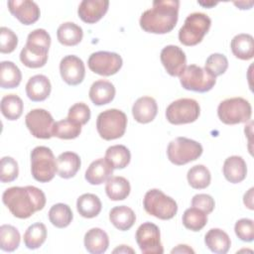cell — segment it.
Returning a JSON list of instances; mask_svg holds the SVG:
<instances>
[{"label":"cell","instance_id":"6da1fadb","mask_svg":"<svg viewBox=\"0 0 254 254\" xmlns=\"http://www.w3.org/2000/svg\"><path fill=\"white\" fill-rule=\"evenodd\" d=\"M2 201L15 217L25 219L44 208L46 195L34 186L12 187L3 192Z\"/></svg>","mask_w":254,"mask_h":254},{"label":"cell","instance_id":"7a4b0ae2","mask_svg":"<svg viewBox=\"0 0 254 254\" xmlns=\"http://www.w3.org/2000/svg\"><path fill=\"white\" fill-rule=\"evenodd\" d=\"M179 8V0H156L152 8L141 15L140 27L147 33L167 34L177 25Z\"/></svg>","mask_w":254,"mask_h":254},{"label":"cell","instance_id":"3957f363","mask_svg":"<svg viewBox=\"0 0 254 254\" xmlns=\"http://www.w3.org/2000/svg\"><path fill=\"white\" fill-rule=\"evenodd\" d=\"M211 26L210 18L200 12L190 14L179 31L180 42L188 47L199 44Z\"/></svg>","mask_w":254,"mask_h":254},{"label":"cell","instance_id":"277c9868","mask_svg":"<svg viewBox=\"0 0 254 254\" xmlns=\"http://www.w3.org/2000/svg\"><path fill=\"white\" fill-rule=\"evenodd\" d=\"M127 127L126 114L115 108L99 113L96 119V129L99 136L107 141L122 137Z\"/></svg>","mask_w":254,"mask_h":254},{"label":"cell","instance_id":"5b68a950","mask_svg":"<svg viewBox=\"0 0 254 254\" xmlns=\"http://www.w3.org/2000/svg\"><path fill=\"white\" fill-rule=\"evenodd\" d=\"M31 173L40 183H48L54 179L57 173V160L50 148L38 146L32 150Z\"/></svg>","mask_w":254,"mask_h":254},{"label":"cell","instance_id":"8992f818","mask_svg":"<svg viewBox=\"0 0 254 254\" xmlns=\"http://www.w3.org/2000/svg\"><path fill=\"white\" fill-rule=\"evenodd\" d=\"M143 206L150 215L163 220L173 218L178 211L176 200L158 189H153L146 192Z\"/></svg>","mask_w":254,"mask_h":254},{"label":"cell","instance_id":"52a82bcc","mask_svg":"<svg viewBox=\"0 0 254 254\" xmlns=\"http://www.w3.org/2000/svg\"><path fill=\"white\" fill-rule=\"evenodd\" d=\"M220 121L227 125L248 122L251 119L252 107L248 100L242 97H232L221 101L217 107Z\"/></svg>","mask_w":254,"mask_h":254},{"label":"cell","instance_id":"ba28073f","mask_svg":"<svg viewBox=\"0 0 254 254\" xmlns=\"http://www.w3.org/2000/svg\"><path fill=\"white\" fill-rule=\"evenodd\" d=\"M202 151V146L198 142L186 137H177L169 143L167 156L171 163L182 166L198 159Z\"/></svg>","mask_w":254,"mask_h":254},{"label":"cell","instance_id":"9c48e42d","mask_svg":"<svg viewBox=\"0 0 254 254\" xmlns=\"http://www.w3.org/2000/svg\"><path fill=\"white\" fill-rule=\"evenodd\" d=\"M216 77L212 76L205 68L196 64L186 66L180 75V82L187 90L195 92H206L215 85Z\"/></svg>","mask_w":254,"mask_h":254},{"label":"cell","instance_id":"30bf717a","mask_svg":"<svg viewBox=\"0 0 254 254\" xmlns=\"http://www.w3.org/2000/svg\"><path fill=\"white\" fill-rule=\"evenodd\" d=\"M200 113V107L192 98H180L173 101L166 109L167 120L174 125L194 122Z\"/></svg>","mask_w":254,"mask_h":254},{"label":"cell","instance_id":"8fae6325","mask_svg":"<svg viewBox=\"0 0 254 254\" xmlns=\"http://www.w3.org/2000/svg\"><path fill=\"white\" fill-rule=\"evenodd\" d=\"M122 58L112 52L99 51L92 53L87 61V65L91 71L103 76L117 73L122 67Z\"/></svg>","mask_w":254,"mask_h":254},{"label":"cell","instance_id":"7c38bea8","mask_svg":"<svg viewBox=\"0 0 254 254\" xmlns=\"http://www.w3.org/2000/svg\"><path fill=\"white\" fill-rule=\"evenodd\" d=\"M136 242L144 254H163L164 248L161 242L159 227L152 222L142 223L135 234Z\"/></svg>","mask_w":254,"mask_h":254},{"label":"cell","instance_id":"4fadbf2b","mask_svg":"<svg viewBox=\"0 0 254 254\" xmlns=\"http://www.w3.org/2000/svg\"><path fill=\"white\" fill-rule=\"evenodd\" d=\"M25 123L34 137L39 139H50L53 137L55 121L49 111L43 108L33 109L27 113Z\"/></svg>","mask_w":254,"mask_h":254},{"label":"cell","instance_id":"5bb4252c","mask_svg":"<svg viewBox=\"0 0 254 254\" xmlns=\"http://www.w3.org/2000/svg\"><path fill=\"white\" fill-rule=\"evenodd\" d=\"M60 72L63 80L68 85H77L85 76V66L81 59L74 55H68L60 63Z\"/></svg>","mask_w":254,"mask_h":254},{"label":"cell","instance_id":"9a60e30c","mask_svg":"<svg viewBox=\"0 0 254 254\" xmlns=\"http://www.w3.org/2000/svg\"><path fill=\"white\" fill-rule=\"evenodd\" d=\"M161 63L172 76H180L187 66L185 52L175 45L166 46L160 55Z\"/></svg>","mask_w":254,"mask_h":254},{"label":"cell","instance_id":"2e32d148","mask_svg":"<svg viewBox=\"0 0 254 254\" xmlns=\"http://www.w3.org/2000/svg\"><path fill=\"white\" fill-rule=\"evenodd\" d=\"M10 13L23 25L36 23L41 15L38 4L30 0H10L7 3Z\"/></svg>","mask_w":254,"mask_h":254},{"label":"cell","instance_id":"e0dca14e","mask_svg":"<svg viewBox=\"0 0 254 254\" xmlns=\"http://www.w3.org/2000/svg\"><path fill=\"white\" fill-rule=\"evenodd\" d=\"M108 7L107 0H83L78 6L77 14L84 23L94 24L106 14Z\"/></svg>","mask_w":254,"mask_h":254},{"label":"cell","instance_id":"ac0fdd59","mask_svg":"<svg viewBox=\"0 0 254 254\" xmlns=\"http://www.w3.org/2000/svg\"><path fill=\"white\" fill-rule=\"evenodd\" d=\"M49 49L26 43L20 53L21 63L30 68H39L46 64L48 61Z\"/></svg>","mask_w":254,"mask_h":254},{"label":"cell","instance_id":"d6986e66","mask_svg":"<svg viewBox=\"0 0 254 254\" xmlns=\"http://www.w3.org/2000/svg\"><path fill=\"white\" fill-rule=\"evenodd\" d=\"M50 79L44 74H36L29 78L26 84V94L32 101L39 102L47 99L51 93Z\"/></svg>","mask_w":254,"mask_h":254},{"label":"cell","instance_id":"ffe728a7","mask_svg":"<svg viewBox=\"0 0 254 254\" xmlns=\"http://www.w3.org/2000/svg\"><path fill=\"white\" fill-rule=\"evenodd\" d=\"M158 112L156 100L151 96H142L138 98L132 107L134 119L142 124L153 121Z\"/></svg>","mask_w":254,"mask_h":254},{"label":"cell","instance_id":"44dd1931","mask_svg":"<svg viewBox=\"0 0 254 254\" xmlns=\"http://www.w3.org/2000/svg\"><path fill=\"white\" fill-rule=\"evenodd\" d=\"M113 174V169L105 158H99L93 161L87 168L85 172V180L90 185H101L107 182Z\"/></svg>","mask_w":254,"mask_h":254},{"label":"cell","instance_id":"7402d4cb","mask_svg":"<svg viewBox=\"0 0 254 254\" xmlns=\"http://www.w3.org/2000/svg\"><path fill=\"white\" fill-rule=\"evenodd\" d=\"M115 92V87L110 81L99 79L91 84L88 95L93 104L100 106L110 103L114 99Z\"/></svg>","mask_w":254,"mask_h":254},{"label":"cell","instance_id":"603a6c76","mask_svg":"<svg viewBox=\"0 0 254 254\" xmlns=\"http://www.w3.org/2000/svg\"><path fill=\"white\" fill-rule=\"evenodd\" d=\"M222 172L228 182L238 184L246 178L247 166L242 157L230 156L224 161Z\"/></svg>","mask_w":254,"mask_h":254},{"label":"cell","instance_id":"cb8c5ba5","mask_svg":"<svg viewBox=\"0 0 254 254\" xmlns=\"http://www.w3.org/2000/svg\"><path fill=\"white\" fill-rule=\"evenodd\" d=\"M84 247L91 254H102L109 246L107 233L98 227L89 229L84 235Z\"/></svg>","mask_w":254,"mask_h":254},{"label":"cell","instance_id":"d4e9b609","mask_svg":"<svg viewBox=\"0 0 254 254\" xmlns=\"http://www.w3.org/2000/svg\"><path fill=\"white\" fill-rule=\"evenodd\" d=\"M81 165L79 156L73 152H64L57 158V173L61 178L70 179L76 175Z\"/></svg>","mask_w":254,"mask_h":254},{"label":"cell","instance_id":"484cf974","mask_svg":"<svg viewBox=\"0 0 254 254\" xmlns=\"http://www.w3.org/2000/svg\"><path fill=\"white\" fill-rule=\"evenodd\" d=\"M204 243L210 251L217 254L227 253L231 246L228 234L220 228L209 229L204 236Z\"/></svg>","mask_w":254,"mask_h":254},{"label":"cell","instance_id":"4316f807","mask_svg":"<svg viewBox=\"0 0 254 254\" xmlns=\"http://www.w3.org/2000/svg\"><path fill=\"white\" fill-rule=\"evenodd\" d=\"M230 48L237 59L251 60L254 56V39L250 34H238L231 40Z\"/></svg>","mask_w":254,"mask_h":254},{"label":"cell","instance_id":"83f0119b","mask_svg":"<svg viewBox=\"0 0 254 254\" xmlns=\"http://www.w3.org/2000/svg\"><path fill=\"white\" fill-rule=\"evenodd\" d=\"M110 222L119 230H129L136 221V215L133 209L126 205L113 207L109 212Z\"/></svg>","mask_w":254,"mask_h":254},{"label":"cell","instance_id":"f1b7e54d","mask_svg":"<svg viewBox=\"0 0 254 254\" xmlns=\"http://www.w3.org/2000/svg\"><path fill=\"white\" fill-rule=\"evenodd\" d=\"M57 37L59 42L67 47L76 46L79 44L83 37L81 27L72 22L63 23L57 30Z\"/></svg>","mask_w":254,"mask_h":254},{"label":"cell","instance_id":"f546056e","mask_svg":"<svg viewBox=\"0 0 254 254\" xmlns=\"http://www.w3.org/2000/svg\"><path fill=\"white\" fill-rule=\"evenodd\" d=\"M102 203L99 197L93 193H83L76 201L78 213L85 218H93L101 211Z\"/></svg>","mask_w":254,"mask_h":254},{"label":"cell","instance_id":"4dcf8cb0","mask_svg":"<svg viewBox=\"0 0 254 254\" xmlns=\"http://www.w3.org/2000/svg\"><path fill=\"white\" fill-rule=\"evenodd\" d=\"M131 190L130 184L124 177L116 176L111 177L105 186V191L107 196L111 200H123L127 198Z\"/></svg>","mask_w":254,"mask_h":254},{"label":"cell","instance_id":"1f68e13d","mask_svg":"<svg viewBox=\"0 0 254 254\" xmlns=\"http://www.w3.org/2000/svg\"><path fill=\"white\" fill-rule=\"evenodd\" d=\"M21 80V70L13 62H1L0 85L2 88H15L20 84Z\"/></svg>","mask_w":254,"mask_h":254},{"label":"cell","instance_id":"d6a6232c","mask_svg":"<svg viewBox=\"0 0 254 254\" xmlns=\"http://www.w3.org/2000/svg\"><path fill=\"white\" fill-rule=\"evenodd\" d=\"M105 160L109 163L112 169H124L131 160L129 149L124 145H114L109 147L105 152Z\"/></svg>","mask_w":254,"mask_h":254},{"label":"cell","instance_id":"836d02e7","mask_svg":"<svg viewBox=\"0 0 254 254\" xmlns=\"http://www.w3.org/2000/svg\"><path fill=\"white\" fill-rule=\"evenodd\" d=\"M1 112L5 118L8 120L14 121L20 118L23 113L24 103L23 100L16 94H7L2 97L1 103Z\"/></svg>","mask_w":254,"mask_h":254},{"label":"cell","instance_id":"e575fe53","mask_svg":"<svg viewBox=\"0 0 254 254\" xmlns=\"http://www.w3.org/2000/svg\"><path fill=\"white\" fill-rule=\"evenodd\" d=\"M47 238V228L42 222H36L30 225L24 233V244L29 249L40 248Z\"/></svg>","mask_w":254,"mask_h":254},{"label":"cell","instance_id":"d590c367","mask_svg":"<svg viewBox=\"0 0 254 254\" xmlns=\"http://www.w3.org/2000/svg\"><path fill=\"white\" fill-rule=\"evenodd\" d=\"M72 218V211L70 207L65 203H56L49 210L50 222L58 228H64L68 226Z\"/></svg>","mask_w":254,"mask_h":254},{"label":"cell","instance_id":"8d00e7d4","mask_svg":"<svg viewBox=\"0 0 254 254\" xmlns=\"http://www.w3.org/2000/svg\"><path fill=\"white\" fill-rule=\"evenodd\" d=\"M190 186L195 190H202L209 186L211 175L209 170L203 165H195L191 167L187 174Z\"/></svg>","mask_w":254,"mask_h":254},{"label":"cell","instance_id":"74e56055","mask_svg":"<svg viewBox=\"0 0 254 254\" xmlns=\"http://www.w3.org/2000/svg\"><path fill=\"white\" fill-rule=\"evenodd\" d=\"M21 236L18 229L10 224L0 226V248L6 252L15 251L20 245Z\"/></svg>","mask_w":254,"mask_h":254},{"label":"cell","instance_id":"f35d334b","mask_svg":"<svg viewBox=\"0 0 254 254\" xmlns=\"http://www.w3.org/2000/svg\"><path fill=\"white\" fill-rule=\"evenodd\" d=\"M182 221L187 229L191 231H199L207 223V214L202 210L191 206L185 210Z\"/></svg>","mask_w":254,"mask_h":254},{"label":"cell","instance_id":"ab89813d","mask_svg":"<svg viewBox=\"0 0 254 254\" xmlns=\"http://www.w3.org/2000/svg\"><path fill=\"white\" fill-rule=\"evenodd\" d=\"M81 132V125L65 118L60 121L55 122L53 127V136L60 139L69 140L76 138Z\"/></svg>","mask_w":254,"mask_h":254},{"label":"cell","instance_id":"60d3db41","mask_svg":"<svg viewBox=\"0 0 254 254\" xmlns=\"http://www.w3.org/2000/svg\"><path fill=\"white\" fill-rule=\"evenodd\" d=\"M228 67V60L222 54H211L204 64V68L214 77L223 74Z\"/></svg>","mask_w":254,"mask_h":254},{"label":"cell","instance_id":"b9f144b4","mask_svg":"<svg viewBox=\"0 0 254 254\" xmlns=\"http://www.w3.org/2000/svg\"><path fill=\"white\" fill-rule=\"evenodd\" d=\"M19 175L18 163L12 157H3L0 163V181L2 183H11Z\"/></svg>","mask_w":254,"mask_h":254},{"label":"cell","instance_id":"7bdbcfd3","mask_svg":"<svg viewBox=\"0 0 254 254\" xmlns=\"http://www.w3.org/2000/svg\"><path fill=\"white\" fill-rule=\"evenodd\" d=\"M90 115H91V113H90V108L88 107V105L83 102H77V103H74L68 109L67 118H69L70 120H72L82 126L89 121Z\"/></svg>","mask_w":254,"mask_h":254},{"label":"cell","instance_id":"ee69618b","mask_svg":"<svg viewBox=\"0 0 254 254\" xmlns=\"http://www.w3.org/2000/svg\"><path fill=\"white\" fill-rule=\"evenodd\" d=\"M18 45L17 35L7 27L0 28V52L2 54L12 53Z\"/></svg>","mask_w":254,"mask_h":254},{"label":"cell","instance_id":"f6af8a7d","mask_svg":"<svg viewBox=\"0 0 254 254\" xmlns=\"http://www.w3.org/2000/svg\"><path fill=\"white\" fill-rule=\"evenodd\" d=\"M234 231L237 237L244 242H251L254 239V222L249 218H241L236 221Z\"/></svg>","mask_w":254,"mask_h":254},{"label":"cell","instance_id":"bcb514c9","mask_svg":"<svg viewBox=\"0 0 254 254\" xmlns=\"http://www.w3.org/2000/svg\"><path fill=\"white\" fill-rule=\"evenodd\" d=\"M214 205H215L214 199L212 198L211 195L206 193L195 194L191 199V206L202 210L206 214H209L213 211Z\"/></svg>","mask_w":254,"mask_h":254},{"label":"cell","instance_id":"7dc6e473","mask_svg":"<svg viewBox=\"0 0 254 254\" xmlns=\"http://www.w3.org/2000/svg\"><path fill=\"white\" fill-rule=\"evenodd\" d=\"M27 43L50 49L51 36L45 29H36L28 35Z\"/></svg>","mask_w":254,"mask_h":254},{"label":"cell","instance_id":"c3c4849f","mask_svg":"<svg viewBox=\"0 0 254 254\" xmlns=\"http://www.w3.org/2000/svg\"><path fill=\"white\" fill-rule=\"evenodd\" d=\"M244 204L249 208L253 209V188H251L247 192H245L244 197H243Z\"/></svg>","mask_w":254,"mask_h":254},{"label":"cell","instance_id":"681fc988","mask_svg":"<svg viewBox=\"0 0 254 254\" xmlns=\"http://www.w3.org/2000/svg\"><path fill=\"white\" fill-rule=\"evenodd\" d=\"M171 253H194V251L188 245H185V244H180L178 245L176 248H174Z\"/></svg>","mask_w":254,"mask_h":254},{"label":"cell","instance_id":"f907efd6","mask_svg":"<svg viewBox=\"0 0 254 254\" xmlns=\"http://www.w3.org/2000/svg\"><path fill=\"white\" fill-rule=\"evenodd\" d=\"M116 252H119V253H127V252H131V253H134V250L130 247H127L126 245H120V247L116 248L113 250V253H116Z\"/></svg>","mask_w":254,"mask_h":254}]
</instances>
